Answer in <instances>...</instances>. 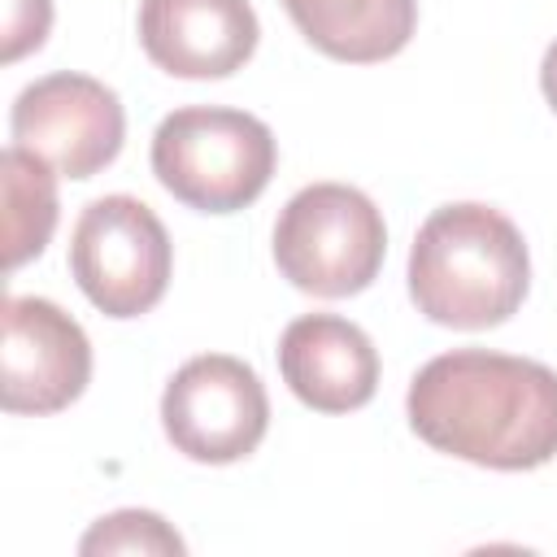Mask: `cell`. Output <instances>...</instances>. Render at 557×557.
Returning <instances> with one entry per match:
<instances>
[{
	"label": "cell",
	"instance_id": "7",
	"mask_svg": "<svg viewBox=\"0 0 557 557\" xmlns=\"http://www.w3.org/2000/svg\"><path fill=\"white\" fill-rule=\"evenodd\" d=\"M9 131L17 148L48 161L57 174L91 178L122 152L126 113L117 91L100 78L57 70L17 91Z\"/></svg>",
	"mask_w": 557,
	"mask_h": 557
},
{
	"label": "cell",
	"instance_id": "15",
	"mask_svg": "<svg viewBox=\"0 0 557 557\" xmlns=\"http://www.w3.org/2000/svg\"><path fill=\"white\" fill-rule=\"evenodd\" d=\"M540 87H544L548 104L557 109V39H553V44H548V52H544V65H540Z\"/></svg>",
	"mask_w": 557,
	"mask_h": 557
},
{
	"label": "cell",
	"instance_id": "14",
	"mask_svg": "<svg viewBox=\"0 0 557 557\" xmlns=\"http://www.w3.org/2000/svg\"><path fill=\"white\" fill-rule=\"evenodd\" d=\"M52 0H4V61L26 57L48 39Z\"/></svg>",
	"mask_w": 557,
	"mask_h": 557
},
{
	"label": "cell",
	"instance_id": "10",
	"mask_svg": "<svg viewBox=\"0 0 557 557\" xmlns=\"http://www.w3.org/2000/svg\"><path fill=\"white\" fill-rule=\"evenodd\" d=\"M283 383L318 413L361 409L379 387V352L370 335L335 313H305L278 339Z\"/></svg>",
	"mask_w": 557,
	"mask_h": 557
},
{
	"label": "cell",
	"instance_id": "6",
	"mask_svg": "<svg viewBox=\"0 0 557 557\" xmlns=\"http://www.w3.org/2000/svg\"><path fill=\"white\" fill-rule=\"evenodd\" d=\"M161 426L183 457L205 466H226L261 444L270 426V400L248 361L226 352H205L178 366L174 379L165 383Z\"/></svg>",
	"mask_w": 557,
	"mask_h": 557
},
{
	"label": "cell",
	"instance_id": "13",
	"mask_svg": "<svg viewBox=\"0 0 557 557\" xmlns=\"http://www.w3.org/2000/svg\"><path fill=\"white\" fill-rule=\"evenodd\" d=\"M78 553H170V557H178L183 553V540H178V531L161 518V513H148V509H117V513H109V518H100L87 535H83V544H78Z\"/></svg>",
	"mask_w": 557,
	"mask_h": 557
},
{
	"label": "cell",
	"instance_id": "2",
	"mask_svg": "<svg viewBox=\"0 0 557 557\" xmlns=\"http://www.w3.org/2000/svg\"><path fill=\"white\" fill-rule=\"evenodd\" d=\"M531 283L522 231L492 205L435 209L409 248V296L422 318L453 331H487L518 313Z\"/></svg>",
	"mask_w": 557,
	"mask_h": 557
},
{
	"label": "cell",
	"instance_id": "4",
	"mask_svg": "<svg viewBox=\"0 0 557 557\" xmlns=\"http://www.w3.org/2000/svg\"><path fill=\"white\" fill-rule=\"evenodd\" d=\"M387 252V226L374 200L348 183L300 187L274 222L278 274L322 300L357 296L374 283Z\"/></svg>",
	"mask_w": 557,
	"mask_h": 557
},
{
	"label": "cell",
	"instance_id": "5",
	"mask_svg": "<svg viewBox=\"0 0 557 557\" xmlns=\"http://www.w3.org/2000/svg\"><path fill=\"white\" fill-rule=\"evenodd\" d=\"M170 235L135 196L91 200L70 235V274L104 318H139L170 287Z\"/></svg>",
	"mask_w": 557,
	"mask_h": 557
},
{
	"label": "cell",
	"instance_id": "8",
	"mask_svg": "<svg viewBox=\"0 0 557 557\" xmlns=\"http://www.w3.org/2000/svg\"><path fill=\"white\" fill-rule=\"evenodd\" d=\"M87 379V331L44 296H9L0 348V405L9 413H57L83 396Z\"/></svg>",
	"mask_w": 557,
	"mask_h": 557
},
{
	"label": "cell",
	"instance_id": "9",
	"mask_svg": "<svg viewBox=\"0 0 557 557\" xmlns=\"http://www.w3.org/2000/svg\"><path fill=\"white\" fill-rule=\"evenodd\" d=\"M248 0H144L139 44L174 78H226L257 48Z\"/></svg>",
	"mask_w": 557,
	"mask_h": 557
},
{
	"label": "cell",
	"instance_id": "1",
	"mask_svg": "<svg viewBox=\"0 0 557 557\" xmlns=\"http://www.w3.org/2000/svg\"><path fill=\"white\" fill-rule=\"evenodd\" d=\"M405 409L435 453L487 470H535L557 457V370L531 357L440 352L413 374Z\"/></svg>",
	"mask_w": 557,
	"mask_h": 557
},
{
	"label": "cell",
	"instance_id": "3",
	"mask_svg": "<svg viewBox=\"0 0 557 557\" xmlns=\"http://www.w3.org/2000/svg\"><path fill=\"white\" fill-rule=\"evenodd\" d=\"M274 161L278 148L270 126L244 109H174L152 135L157 183L200 213H235L252 205L265 191Z\"/></svg>",
	"mask_w": 557,
	"mask_h": 557
},
{
	"label": "cell",
	"instance_id": "12",
	"mask_svg": "<svg viewBox=\"0 0 557 557\" xmlns=\"http://www.w3.org/2000/svg\"><path fill=\"white\" fill-rule=\"evenodd\" d=\"M0 187H4V265L17 270L30 257H39L57 231V178L48 161L13 144L0 152Z\"/></svg>",
	"mask_w": 557,
	"mask_h": 557
},
{
	"label": "cell",
	"instance_id": "11",
	"mask_svg": "<svg viewBox=\"0 0 557 557\" xmlns=\"http://www.w3.org/2000/svg\"><path fill=\"white\" fill-rule=\"evenodd\" d=\"M283 9L318 52L352 65L396 57L418 26V0H283Z\"/></svg>",
	"mask_w": 557,
	"mask_h": 557
}]
</instances>
